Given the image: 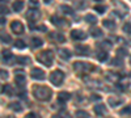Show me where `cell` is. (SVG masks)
<instances>
[{
	"mask_svg": "<svg viewBox=\"0 0 131 118\" xmlns=\"http://www.w3.org/2000/svg\"><path fill=\"white\" fill-rule=\"evenodd\" d=\"M30 76L34 80H45L46 79V73L41 68H31L30 71Z\"/></svg>",
	"mask_w": 131,
	"mask_h": 118,
	"instance_id": "obj_6",
	"label": "cell"
},
{
	"mask_svg": "<svg viewBox=\"0 0 131 118\" xmlns=\"http://www.w3.org/2000/svg\"><path fill=\"white\" fill-rule=\"evenodd\" d=\"M94 9L97 10V13H100V15H104L106 12V7L105 5H96Z\"/></svg>",
	"mask_w": 131,
	"mask_h": 118,
	"instance_id": "obj_32",
	"label": "cell"
},
{
	"mask_svg": "<svg viewBox=\"0 0 131 118\" xmlns=\"http://www.w3.org/2000/svg\"><path fill=\"white\" fill-rule=\"evenodd\" d=\"M15 81L17 83L18 87H24L26 83V75L24 73L23 70H17L15 72Z\"/></svg>",
	"mask_w": 131,
	"mask_h": 118,
	"instance_id": "obj_5",
	"label": "cell"
},
{
	"mask_svg": "<svg viewBox=\"0 0 131 118\" xmlns=\"http://www.w3.org/2000/svg\"><path fill=\"white\" fill-rule=\"evenodd\" d=\"M96 2H100V0H96Z\"/></svg>",
	"mask_w": 131,
	"mask_h": 118,
	"instance_id": "obj_48",
	"label": "cell"
},
{
	"mask_svg": "<svg viewBox=\"0 0 131 118\" xmlns=\"http://www.w3.org/2000/svg\"><path fill=\"white\" fill-rule=\"evenodd\" d=\"M71 38L75 39V41H83L86 38V33L83 30H79V29H75L71 31Z\"/></svg>",
	"mask_w": 131,
	"mask_h": 118,
	"instance_id": "obj_8",
	"label": "cell"
},
{
	"mask_svg": "<svg viewBox=\"0 0 131 118\" xmlns=\"http://www.w3.org/2000/svg\"><path fill=\"white\" fill-rule=\"evenodd\" d=\"M30 44H31V49H38V47H41L43 45V41L39 37H33L31 41H30Z\"/></svg>",
	"mask_w": 131,
	"mask_h": 118,
	"instance_id": "obj_16",
	"label": "cell"
},
{
	"mask_svg": "<svg viewBox=\"0 0 131 118\" xmlns=\"http://www.w3.org/2000/svg\"><path fill=\"white\" fill-rule=\"evenodd\" d=\"M51 118H60V115H59V114H54Z\"/></svg>",
	"mask_w": 131,
	"mask_h": 118,
	"instance_id": "obj_42",
	"label": "cell"
},
{
	"mask_svg": "<svg viewBox=\"0 0 131 118\" xmlns=\"http://www.w3.org/2000/svg\"><path fill=\"white\" fill-rule=\"evenodd\" d=\"M2 91H3V93H4V94H7V96H12V94L15 93V91H13V87H12V85H9V84H5V85H3Z\"/></svg>",
	"mask_w": 131,
	"mask_h": 118,
	"instance_id": "obj_19",
	"label": "cell"
},
{
	"mask_svg": "<svg viewBox=\"0 0 131 118\" xmlns=\"http://www.w3.org/2000/svg\"><path fill=\"white\" fill-rule=\"evenodd\" d=\"M107 58H109V55H107L106 51H100V52L97 54V60H98V62H106Z\"/></svg>",
	"mask_w": 131,
	"mask_h": 118,
	"instance_id": "obj_23",
	"label": "cell"
},
{
	"mask_svg": "<svg viewBox=\"0 0 131 118\" xmlns=\"http://www.w3.org/2000/svg\"><path fill=\"white\" fill-rule=\"evenodd\" d=\"M58 54H59V57H60L63 60H68V59L72 57V52H71L68 49H60V50L58 51Z\"/></svg>",
	"mask_w": 131,
	"mask_h": 118,
	"instance_id": "obj_14",
	"label": "cell"
},
{
	"mask_svg": "<svg viewBox=\"0 0 131 118\" xmlns=\"http://www.w3.org/2000/svg\"><path fill=\"white\" fill-rule=\"evenodd\" d=\"M93 110H94V113L97 115H105L106 114V106L104 104H96Z\"/></svg>",
	"mask_w": 131,
	"mask_h": 118,
	"instance_id": "obj_12",
	"label": "cell"
},
{
	"mask_svg": "<svg viewBox=\"0 0 131 118\" xmlns=\"http://www.w3.org/2000/svg\"><path fill=\"white\" fill-rule=\"evenodd\" d=\"M31 2H33V3H37V4H38V0H31Z\"/></svg>",
	"mask_w": 131,
	"mask_h": 118,
	"instance_id": "obj_44",
	"label": "cell"
},
{
	"mask_svg": "<svg viewBox=\"0 0 131 118\" xmlns=\"http://www.w3.org/2000/svg\"><path fill=\"white\" fill-rule=\"evenodd\" d=\"M9 10H8V8L7 7H4V5H2V13L4 15V13H8Z\"/></svg>",
	"mask_w": 131,
	"mask_h": 118,
	"instance_id": "obj_41",
	"label": "cell"
},
{
	"mask_svg": "<svg viewBox=\"0 0 131 118\" xmlns=\"http://www.w3.org/2000/svg\"><path fill=\"white\" fill-rule=\"evenodd\" d=\"M110 64L112 66H122V59H119V58H114L112 62H110Z\"/></svg>",
	"mask_w": 131,
	"mask_h": 118,
	"instance_id": "obj_33",
	"label": "cell"
},
{
	"mask_svg": "<svg viewBox=\"0 0 131 118\" xmlns=\"http://www.w3.org/2000/svg\"><path fill=\"white\" fill-rule=\"evenodd\" d=\"M75 49H76V52H78L79 55L86 57V55L91 54V49H89V46H86V45H76Z\"/></svg>",
	"mask_w": 131,
	"mask_h": 118,
	"instance_id": "obj_9",
	"label": "cell"
},
{
	"mask_svg": "<svg viewBox=\"0 0 131 118\" xmlns=\"http://www.w3.org/2000/svg\"><path fill=\"white\" fill-rule=\"evenodd\" d=\"M16 62L23 64V66H26V64L30 63V58L29 57H16Z\"/></svg>",
	"mask_w": 131,
	"mask_h": 118,
	"instance_id": "obj_22",
	"label": "cell"
},
{
	"mask_svg": "<svg viewBox=\"0 0 131 118\" xmlns=\"http://www.w3.org/2000/svg\"><path fill=\"white\" fill-rule=\"evenodd\" d=\"M9 108L12 109L13 112H23V106H21L18 102H10L9 104Z\"/></svg>",
	"mask_w": 131,
	"mask_h": 118,
	"instance_id": "obj_26",
	"label": "cell"
},
{
	"mask_svg": "<svg viewBox=\"0 0 131 118\" xmlns=\"http://www.w3.org/2000/svg\"><path fill=\"white\" fill-rule=\"evenodd\" d=\"M8 79V72L5 70H2V80H7Z\"/></svg>",
	"mask_w": 131,
	"mask_h": 118,
	"instance_id": "obj_38",
	"label": "cell"
},
{
	"mask_svg": "<svg viewBox=\"0 0 131 118\" xmlns=\"http://www.w3.org/2000/svg\"><path fill=\"white\" fill-rule=\"evenodd\" d=\"M25 118H41V117H39L38 114H36V113H29Z\"/></svg>",
	"mask_w": 131,
	"mask_h": 118,
	"instance_id": "obj_39",
	"label": "cell"
},
{
	"mask_svg": "<svg viewBox=\"0 0 131 118\" xmlns=\"http://www.w3.org/2000/svg\"><path fill=\"white\" fill-rule=\"evenodd\" d=\"M98 46H100V49H104V51H105V50H110L113 45H112V42L109 39H105V41L100 42V45H98Z\"/></svg>",
	"mask_w": 131,
	"mask_h": 118,
	"instance_id": "obj_21",
	"label": "cell"
},
{
	"mask_svg": "<svg viewBox=\"0 0 131 118\" xmlns=\"http://www.w3.org/2000/svg\"><path fill=\"white\" fill-rule=\"evenodd\" d=\"M70 99H71V94H70L68 92H64V91H63V92H59V93H58V101L62 102V104H63V102H67Z\"/></svg>",
	"mask_w": 131,
	"mask_h": 118,
	"instance_id": "obj_15",
	"label": "cell"
},
{
	"mask_svg": "<svg viewBox=\"0 0 131 118\" xmlns=\"http://www.w3.org/2000/svg\"><path fill=\"white\" fill-rule=\"evenodd\" d=\"M51 23L55 25V26H64L67 25V21L62 17H58V16H51Z\"/></svg>",
	"mask_w": 131,
	"mask_h": 118,
	"instance_id": "obj_13",
	"label": "cell"
},
{
	"mask_svg": "<svg viewBox=\"0 0 131 118\" xmlns=\"http://www.w3.org/2000/svg\"><path fill=\"white\" fill-rule=\"evenodd\" d=\"M117 54H118V57H126L127 55V51L125 49H118L117 50Z\"/></svg>",
	"mask_w": 131,
	"mask_h": 118,
	"instance_id": "obj_36",
	"label": "cell"
},
{
	"mask_svg": "<svg viewBox=\"0 0 131 118\" xmlns=\"http://www.w3.org/2000/svg\"><path fill=\"white\" fill-rule=\"evenodd\" d=\"M76 5L79 7V9H83V8L86 5V4H85V3H79V2H78V3H76Z\"/></svg>",
	"mask_w": 131,
	"mask_h": 118,
	"instance_id": "obj_40",
	"label": "cell"
},
{
	"mask_svg": "<svg viewBox=\"0 0 131 118\" xmlns=\"http://www.w3.org/2000/svg\"><path fill=\"white\" fill-rule=\"evenodd\" d=\"M2 2H3V3H4V2H8V0H2Z\"/></svg>",
	"mask_w": 131,
	"mask_h": 118,
	"instance_id": "obj_46",
	"label": "cell"
},
{
	"mask_svg": "<svg viewBox=\"0 0 131 118\" xmlns=\"http://www.w3.org/2000/svg\"><path fill=\"white\" fill-rule=\"evenodd\" d=\"M130 76H131V72H130Z\"/></svg>",
	"mask_w": 131,
	"mask_h": 118,
	"instance_id": "obj_49",
	"label": "cell"
},
{
	"mask_svg": "<svg viewBox=\"0 0 131 118\" xmlns=\"http://www.w3.org/2000/svg\"><path fill=\"white\" fill-rule=\"evenodd\" d=\"M94 67L89 63H84V62H76L73 64V70L76 72H89L91 70H93Z\"/></svg>",
	"mask_w": 131,
	"mask_h": 118,
	"instance_id": "obj_4",
	"label": "cell"
},
{
	"mask_svg": "<svg viewBox=\"0 0 131 118\" xmlns=\"http://www.w3.org/2000/svg\"><path fill=\"white\" fill-rule=\"evenodd\" d=\"M63 80H64V72H63V71L57 70V71L51 72V75H50V81L55 85V87H59V85H62Z\"/></svg>",
	"mask_w": 131,
	"mask_h": 118,
	"instance_id": "obj_3",
	"label": "cell"
},
{
	"mask_svg": "<svg viewBox=\"0 0 131 118\" xmlns=\"http://www.w3.org/2000/svg\"><path fill=\"white\" fill-rule=\"evenodd\" d=\"M121 114L122 115H130L131 114V106H126V108H123L121 110Z\"/></svg>",
	"mask_w": 131,
	"mask_h": 118,
	"instance_id": "obj_34",
	"label": "cell"
},
{
	"mask_svg": "<svg viewBox=\"0 0 131 118\" xmlns=\"http://www.w3.org/2000/svg\"><path fill=\"white\" fill-rule=\"evenodd\" d=\"M107 102L110 104V106H118L119 104L123 102V100L121 97H114V96H110V97L107 99Z\"/></svg>",
	"mask_w": 131,
	"mask_h": 118,
	"instance_id": "obj_17",
	"label": "cell"
},
{
	"mask_svg": "<svg viewBox=\"0 0 131 118\" xmlns=\"http://www.w3.org/2000/svg\"><path fill=\"white\" fill-rule=\"evenodd\" d=\"M43 2H45L46 4H49V3H51V2H52V0H43Z\"/></svg>",
	"mask_w": 131,
	"mask_h": 118,
	"instance_id": "obj_43",
	"label": "cell"
},
{
	"mask_svg": "<svg viewBox=\"0 0 131 118\" xmlns=\"http://www.w3.org/2000/svg\"><path fill=\"white\" fill-rule=\"evenodd\" d=\"M76 117L78 118H89V114L85 110H78L76 112Z\"/></svg>",
	"mask_w": 131,
	"mask_h": 118,
	"instance_id": "obj_31",
	"label": "cell"
},
{
	"mask_svg": "<svg viewBox=\"0 0 131 118\" xmlns=\"http://www.w3.org/2000/svg\"><path fill=\"white\" fill-rule=\"evenodd\" d=\"M130 64H131V57H130Z\"/></svg>",
	"mask_w": 131,
	"mask_h": 118,
	"instance_id": "obj_47",
	"label": "cell"
},
{
	"mask_svg": "<svg viewBox=\"0 0 131 118\" xmlns=\"http://www.w3.org/2000/svg\"><path fill=\"white\" fill-rule=\"evenodd\" d=\"M2 55H3V60H5L7 63H10L9 60L12 59V52H10L9 50H3Z\"/></svg>",
	"mask_w": 131,
	"mask_h": 118,
	"instance_id": "obj_24",
	"label": "cell"
},
{
	"mask_svg": "<svg viewBox=\"0 0 131 118\" xmlns=\"http://www.w3.org/2000/svg\"><path fill=\"white\" fill-rule=\"evenodd\" d=\"M24 5H25V3L23 2V0H16V2L12 4L15 12H20V10H23L24 9Z\"/></svg>",
	"mask_w": 131,
	"mask_h": 118,
	"instance_id": "obj_18",
	"label": "cell"
},
{
	"mask_svg": "<svg viewBox=\"0 0 131 118\" xmlns=\"http://www.w3.org/2000/svg\"><path fill=\"white\" fill-rule=\"evenodd\" d=\"M123 31H125V33H127V34H131V24L130 23H127V24L123 25Z\"/></svg>",
	"mask_w": 131,
	"mask_h": 118,
	"instance_id": "obj_35",
	"label": "cell"
},
{
	"mask_svg": "<svg viewBox=\"0 0 131 118\" xmlns=\"http://www.w3.org/2000/svg\"><path fill=\"white\" fill-rule=\"evenodd\" d=\"M59 115H60V118H72V115L68 112H62V113H59Z\"/></svg>",
	"mask_w": 131,
	"mask_h": 118,
	"instance_id": "obj_37",
	"label": "cell"
},
{
	"mask_svg": "<svg viewBox=\"0 0 131 118\" xmlns=\"http://www.w3.org/2000/svg\"><path fill=\"white\" fill-rule=\"evenodd\" d=\"M91 36L94 37V38L102 37V31H101L100 29H92V30H91Z\"/></svg>",
	"mask_w": 131,
	"mask_h": 118,
	"instance_id": "obj_29",
	"label": "cell"
},
{
	"mask_svg": "<svg viewBox=\"0 0 131 118\" xmlns=\"http://www.w3.org/2000/svg\"><path fill=\"white\" fill-rule=\"evenodd\" d=\"M10 29H12L13 33H16V34H23L24 30H25L23 23H21V21H18V20L12 21V23H10Z\"/></svg>",
	"mask_w": 131,
	"mask_h": 118,
	"instance_id": "obj_7",
	"label": "cell"
},
{
	"mask_svg": "<svg viewBox=\"0 0 131 118\" xmlns=\"http://www.w3.org/2000/svg\"><path fill=\"white\" fill-rule=\"evenodd\" d=\"M102 25H104L105 28H107V29H112V30L117 28V25H115V23H114V21H113V20H109V18L102 21Z\"/></svg>",
	"mask_w": 131,
	"mask_h": 118,
	"instance_id": "obj_20",
	"label": "cell"
},
{
	"mask_svg": "<svg viewBox=\"0 0 131 118\" xmlns=\"http://www.w3.org/2000/svg\"><path fill=\"white\" fill-rule=\"evenodd\" d=\"M12 41V38H10V36L9 34H7V33H2V42L3 44H9V42Z\"/></svg>",
	"mask_w": 131,
	"mask_h": 118,
	"instance_id": "obj_30",
	"label": "cell"
},
{
	"mask_svg": "<svg viewBox=\"0 0 131 118\" xmlns=\"http://www.w3.org/2000/svg\"><path fill=\"white\" fill-rule=\"evenodd\" d=\"M15 47H17V49H25L26 47V44H25L23 39H16L15 41Z\"/></svg>",
	"mask_w": 131,
	"mask_h": 118,
	"instance_id": "obj_28",
	"label": "cell"
},
{
	"mask_svg": "<svg viewBox=\"0 0 131 118\" xmlns=\"http://www.w3.org/2000/svg\"><path fill=\"white\" fill-rule=\"evenodd\" d=\"M5 118H15L13 115H8V117H5Z\"/></svg>",
	"mask_w": 131,
	"mask_h": 118,
	"instance_id": "obj_45",
	"label": "cell"
},
{
	"mask_svg": "<svg viewBox=\"0 0 131 118\" xmlns=\"http://www.w3.org/2000/svg\"><path fill=\"white\" fill-rule=\"evenodd\" d=\"M31 91H33L34 97L37 100H39V101H47V100H50L51 94H52L51 89L45 87V85H34Z\"/></svg>",
	"mask_w": 131,
	"mask_h": 118,
	"instance_id": "obj_1",
	"label": "cell"
},
{
	"mask_svg": "<svg viewBox=\"0 0 131 118\" xmlns=\"http://www.w3.org/2000/svg\"><path fill=\"white\" fill-rule=\"evenodd\" d=\"M49 37H50V39L55 41V42H59V44L66 42V37L62 33H59V31H51V33L49 34Z\"/></svg>",
	"mask_w": 131,
	"mask_h": 118,
	"instance_id": "obj_10",
	"label": "cell"
},
{
	"mask_svg": "<svg viewBox=\"0 0 131 118\" xmlns=\"http://www.w3.org/2000/svg\"><path fill=\"white\" fill-rule=\"evenodd\" d=\"M37 60L39 63H42L43 66L50 67L52 62H54V52L51 50H45V51H41L39 54H37Z\"/></svg>",
	"mask_w": 131,
	"mask_h": 118,
	"instance_id": "obj_2",
	"label": "cell"
},
{
	"mask_svg": "<svg viewBox=\"0 0 131 118\" xmlns=\"http://www.w3.org/2000/svg\"><path fill=\"white\" fill-rule=\"evenodd\" d=\"M39 17H41V13H39L38 9H29L26 12V18L30 20V21H36Z\"/></svg>",
	"mask_w": 131,
	"mask_h": 118,
	"instance_id": "obj_11",
	"label": "cell"
},
{
	"mask_svg": "<svg viewBox=\"0 0 131 118\" xmlns=\"http://www.w3.org/2000/svg\"><path fill=\"white\" fill-rule=\"evenodd\" d=\"M59 8H60L62 12H63V13H66V15H72V13H73L72 8H71V7H68V5H66V4H62Z\"/></svg>",
	"mask_w": 131,
	"mask_h": 118,
	"instance_id": "obj_25",
	"label": "cell"
},
{
	"mask_svg": "<svg viewBox=\"0 0 131 118\" xmlns=\"http://www.w3.org/2000/svg\"><path fill=\"white\" fill-rule=\"evenodd\" d=\"M85 21H86L88 24L94 25V24L97 23V17H96L94 15H86V16H85Z\"/></svg>",
	"mask_w": 131,
	"mask_h": 118,
	"instance_id": "obj_27",
	"label": "cell"
}]
</instances>
